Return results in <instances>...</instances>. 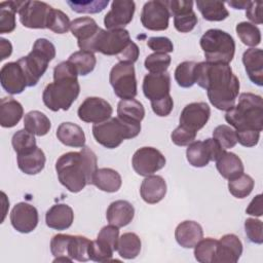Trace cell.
<instances>
[{
  "label": "cell",
  "mask_w": 263,
  "mask_h": 263,
  "mask_svg": "<svg viewBox=\"0 0 263 263\" xmlns=\"http://www.w3.org/2000/svg\"><path fill=\"white\" fill-rule=\"evenodd\" d=\"M195 66L196 63L193 61H184L177 66L175 70V80L179 86L188 88L195 84Z\"/></svg>",
  "instance_id": "cell-43"
},
{
  "label": "cell",
  "mask_w": 263,
  "mask_h": 263,
  "mask_svg": "<svg viewBox=\"0 0 263 263\" xmlns=\"http://www.w3.org/2000/svg\"><path fill=\"white\" fill-rule=\"evenodd\" d=\"M51 6L42 1L25 0L18 10L20 22L29 29H46V22Z\"/></svg>",
  "instance_id": "cell-13"
},
{
  "label": "cell",
  "mask_w": 263,
  "mask_h": 263,
  "mask_svg": "<svg viewBox=\"0 0 263 263\" xmlns=\"http://www.w3.org/2000/svg\"><path fill=\"white\" fill-rule=\"evenodd\" d=\"M225 120L235 128V132L263 129L262 97L252 92H242L238 103L226 111Z\"/></svg>",
  "instance_id": "cell-4"
},
{
  "label": "cell",
  "mask_w": 263,
  "mask_h": 263,
  "mask_svg": "<svg viewBox=\"0 0 263 263\" xmlns=\"http://www.w3.org/2000/svg\"><path fill=\"white\" fill-rule=\"evenodd\" d=\"M117 117L127 122L141 123L145 117V108L136 99L120 100L117 105Z\"/></svg>",
  "instance_id": "cell-32"
},
{
  "label": "cell",
  "mask_w": 263,
  "mask_h": 263,
  "mask_svg": "<svg viewBox=\"0 0 263 263\" xmlns=\"http://www.w3.org/2000/svg\"><path fill=\"white\" fill-rule=\"evenodd\" d=\"M218 240L212 237L201 238L194 247V257L200 263H213Z\"/></svg>",
  "instance_id": "cell-41"
},
{
  "label": "cell",
  "mask_w": 263,
  "mask_h": 263,
  "mask_svg": "<svg viewBox=\"0 0 263 263\" xmlns=\"http://www.w3.org/2000/svg\"><path fill=\"white\" fill-rule=\"evenodd\" d=\"M114 250L105 241L97 238L91 240L88 249L89 260L95 262H108L112 260Z\"/></svg>",
  "instance_id": "cell-47"
},
{
  "label": "cell",
  "mask_w": 263,
  "mask_h": 263,
  "mask_svg": "<svg viewBox=\"0 0 263 263\" xmlns=\"http://www.w3.org/2000/svg\"><path fill=\"white\" fill-rule=\"evenodd\" d=\"M196 6L202 17L210 22H221L229 16V11L221 1L197 0Z\"/></svg>",
  "instance_id": "cell-35"
},
{
  "label": "cell",
  "mask_w": 263,
  "mask_h": 263,
  "mask_svg": "<svg viewBox=\"0 0 263 263\" xmlns=\"http://www.w3.org/2000/svg\"><path fill=\"white\" fill-rule=\"evenodd\" d=\"M24 115L22 104L11 97H4L0 101V124L2 127L15 126Z\"/></svg>",
  "instance_id": "cell-27"
},
{
  "label": "cell",
  "mask_w": 263,
  "mask_h": 263,
  "mask_svg": "<svg viewBox=\"0 0 263 263\" xmlns=\"http://www.w3.org/2000/svg\"><path fill=\"white\" fill-rule=\"evenodd\" d=\"M245 231L251 242L257 245H261L263 242V224L261 220L248 218L245 221Z\"/></svg>",
  "instance_id": "cell-49"
},
{
  "label": "cell",
  "mask_w": 263,
  "mask_h": 263,
  "mask_svg": "<svg viewBox=\"0 0 263 263\" xmlns=\"http://www.w3.org/2000/svg\"><path fill=\"white\" fill-rule=\"evenodd\" d=\"M135 216L134 205L123 199L115 200L111 202L106 212V218L109 224H112L118 228L128 225Z\"/></svg>",
  "instance_id": "cell-23"
},
{
  "label": "cell",
  "mask_w": 263,
  "mask_h": 263,
  "mask_svg": "<svg viewBox=\"0 0 263 263\" xmlns=\"http://www.w3.org/2000/svg\"><path fill=\"white\" fill-rule=\"evenodd\" d=\"M242 64L250 80L258 86L263 85V51L261 48H249L242 54Z\"/></svg>",
  "instance_id": "cell-26"
},
{
  "label": "cell",
  "mask_w": 263,
  "mask_h": 263,
  "mask_svg": "<svg viewBox=\"0 0 263 263\" xmlns=\"http://www.w3.org/2000/svg\"><path fill=\"white\" fill-rule=\"evenodd\" d=\"M141 247L142 242L138 234L125 232L118 239L117 252L121 258L130 260L138 257L141 252Z\"/></svg>",
  "instance_id": "cell-36"
},
{
  "label": "cell",
  "mask_w": 263,
  "mask_h": 263,
  "mask_svg": "<svg viewBox=\"0 0 263 263\" xmlns=\"http://www.w3.org/2000/svg\"><path fill=\"white\" fill-rule=\"evenodd\" d=\"M23 1L8 0L0 3V34L11 33L14 31L15 13H18Z\"/></svg>",
  "instance_id": "cell-33"
},
{
  "label": "cell",
  "mask_w": 263,
  "mask_h": 263,
  "mask_svg": "<svg viewBox=\"0 0 263 263\" xmlns=\"http://www.w3.org/2000/svg\"><path fill=\"white\" fill-rule=\"evenodd\" d=\"M151 108L157 116L165 117L170 115V113L173 111V108H174L173 98L171 97V95H168L163 99L153 101L151 102Z\"/></svg>",
  "instance_id": "cell-56"
},
{
  "label": "cell",
  "mask_w": 263,
  "mask_h": 263,
  "mask_svg": "<svg viewBox=\"0 0 263 263\" xmlns=\"http://www.w3.org/2000/svg\"><path fill=\"white\" fill-rule=\"evenodd\" d=\"M70 25L71 22L69 16L65 12L60 9H54L53 7L51 8L47 17L46 29H49L57 34H64L68 32Z\"/></svg>",
  "instance_id": "cell-44"
},
{
  "label": "cell",
  "mask_w": 263,
  "mask_h": 263,
  "mask_svg": "<svg viewBox=\"0 0 263 263\" xmlns=\"http://www.w3.org/2000/svg\"><path fill=\"white\" fill-rule=\"evenodd\" d=\"M70 8L77 13H98L104 10L109 4L108 0H86L67 1Z\"/></svg>",
  "instance_id": "cell-48"
},
{
  "label": "cell",
  "mask_w": 263,
  "mask_h": 263,
  "mask_svg": "<svg viewBox=\"0 0 263 263\" xmlns=\"http://www.w3.org/2000/svg\"><path fill=\"white\" fill-rule=\"evenodd\" d=\"M109 81L114 93L121 100L135 99L138 93L134 64L119 62L115 64L109 74Z\"/></svg>",
  "instance_id": "cell-9"
},
{
  "label": "cell",
  "mask_w": 263,
  "mask_h": 263,
  "mask_svg": "<svg viewBox=\"0 0 263 263\" xmlns=\"http://www.w3.org/2000/svg\"><path fill=\"white\" fill-rule=\"evenodd\" d=\"M235 31L240 41L247 46L255 47L261 43L260 29L252 23L240 22L236 25Z\"/></svg>",
  "instance_id": "cell-39"
},
{
  "label": "cell",
  "mask_w": 263,
  "mask_h": 263,
  "mask_svg": "<svg viewBox=\"0 0 263 263\" xmlns=\"http://www.w3.org/2000/svg\"><path fill=\"white\" fill-rule=\"evenodd\" d=\"M91 184L102 191L113 193L120 189L122 180L117 171L110 167H102L96 171Z\"/></svg>",
  "instance_id": "cell-29"
},
{
  "label": "cell",
  "mask_w": 263,
  "mask_h": 263,
  "mask_svg": "<svg viewBox=\"0 0 263 263\" xmlns=\"http://www.w3.org/2000/svg\"><path fill=\"white\" fill-rule=\"evenodd\" d=\"M213 139H215L224 150L233 148L237 143L236 132L226 124H221L215 127L213 130Z\"/></svg>",
  "instance_id": "cell-46"
},
{
  "label": "cell",
  "mask_w": 263,
  "mask_h": 263,
  "mask_svg": "<svg viewBox=\"0 0 263 263\" xmlns=\"http://www.w3.org/2000/svg\"><path fill=\"white\" fill-rule=\"evenodd\" d=\"M255 186L253 178L247 174H240L239 176L228 180V190L236 198H245L251 194Z\"/></svg>",
  "instance_id": "cell-38"
},
{
  "label": "cell",
  "mask_w": 263,
  "mask_h": 263,
  "mask_svg": "<svg viewBox=\"0 0 263 263\" xmlns=\"http://www.w3.org/2000/svg\"><path fill=\"white\" fill-rule=\"evenodd\" d=\"M24 127L31 134L42 137L49 132L51 127V122L43 112L33 110L25 115Z\"/></svg>",
  "instance_id": "cell-34"
},
{
  "label": "cell",
  "mask_w": 263,
  "mask_h": 263,
  "mask_svg": "<svg viewBox=\"0 0 263 263\" xmlns=\"http://www.w3.org/2000/svg\"><path fill=\"white\" fill-rule=\"evenodd\" d=\"M143 92L150 102L157 101L170 95L171 90V76L167 72L145 75L143 79Z\"/></svg>",
  "instance_id": "cell-20"
},
{
  "label": "cell",
  "mask_w": 263,
  "mask_h": 263,
  "mask_svg": "<svg viewBox=\"0 0 263 263\" xmlns=\"http://www.w3.org/2000/svg\"><path fill=\"white\" fill-rule=\"evenodd\" d=\"M203 237V230L199 223L191 220L181 222L175 230V238L177 242L185 248L191 249Z\"/></svg>",
  "instance_id": "cell-24"
},
{
  "label": "cell",
  "mask_w": 263,
  "mask_h": 263,
  "mask_svg": "<svg viewBox=\"0 0 263 263\" xmlns=\"http://www.w3.org/2000/svg\"><path fill=\"white\" fill-rule=\"evenodd\" d=\"M73 260L71 258H67V257H57L53 259V263L55 262H72Z\"/></svg>",
  "instance_id": "cell-63"
},
{
  "label": "cell",
  "mask_w": 263,
  "mask_h": 263,
  "mask_svg": "<svg viewBox=\"0 0 263 263\" xmlns=\"http://www.w3.org/2000/svg\"><path fill=\"white\" fill-rule=\"evenodd\" d=\"M78 74L69 61H64L53 68V82L48 83L42 93L44 105L51 111H67L80 92Z\"/></svg>",
  "instance_id": "cell-3"
},
{
  "label": "cell",
  "mask_w": 263,
  "mask_h": 263,
  "mask_svg": "<svg viewBox=\"0 0 263 263\" xmlns=\"http://www.w3.org/2000/svg\"><path fill=\"white\" fill-rule=\"evenodd\" d=\"M140 132L141 123L127 122L119 117H111L92 126L95 140L108 149L117 148L124 140L136 138Z\"/></svg>",
  "instance_id": "cell-6"
},
{
  "label": "cell",
  "mask_w": 263,
  "mask_h": 263,
  "mask_svg": "<svg viewBox=\"0 0 263 263\" xmlns=\"http://www.w3.org/2000/svg\"><path fill=\"white\" fill-rule=\"evenodd\" d=\"M194 76L195 83L206 89L209 101L215 108L228 111L234 106L240 85L229 64L196 63Z\"/></svg>",
  "instance_id": "cell-1"
},
{
  "label": "cell",
  "mask_w": 263,
  "mask_h": 263,
  "mask_svg": "<svg viewBox=\"0 0 263 263\" xmlns=\"http://www.w3.org/2000/svg\"><path fill=\"white\" fill-rule=\"evenodd\" d=\"M136 10V4L130 0H115L110 10L104 16V25L108 30L124 29L128 25Z\"/></svg>",
  "instance_id": "cell-15"
},
{
  "label": "cell",
  "mask_w": 263,
  "mask_h": 263,
  "mask_svg": "<svg viewBox=\"0 0 263 263\" xmlns=\"http://www.w3.org/2000/svg\"><path fill=\"white\" fill-rule=\"evenodd\" d=\"M140 194L142 199L149 203L154 204L163 199L166 194V182L158 175L147 176L141 184Z\"/></svg>",
  "instance_id": "cell-22"
},
{
  "label": "cell",
  "mask_w": 263,
  "mask_h": 263,
  "mask_svg": "<svg viewBox=\"0 0 263 263\" xmlns=\"http://www.w3.org/2000/svg\"><path fill=\"white\" fill-rule=\"evenodd\" d=\"M74 221V212L66 203H57L52 205L45 215L46 225L55 230L68 229Z\"/></svg>",
  "instance_id": "cell-25"
},
{
  "label": "cell",
  "mask_w": 263,
  "mask_h": 263,
  "mask_svg": "<svg viewBox=\"0 0 263 263\" xmlns=\"http://www.w3.org/2000/svg\"><path fill=\"white\" fill-rule=\"evenodd\" d=\"M200 47L209 63L229 64L235 53L233 37L220 29H210L199 40Z\"/></svg>",
  "instance_id": "cell-7"
},
{
  "label": "cell",
  "mask_w": 263,
  "mask_h": 263,
  "mask_svg": "<svg viewBox=\"0 0 263 263\" xmlns=\"http://www.w3.org/2000/svg\"><path fill=\"white\" fill-rule=\"evenodd\" d=\"M38 221L37 209L28 202H18L11 210L10 223L17 232H32L37 227Z\"/></svg>",
  "instance_id": "cell-17"
},
{
  "label": "cell",
  "mask_w": 263,
  "mask_h": 263,
  "mask_svg": "<svg viewBox=\"0 0 263 263\" xmlns=\"http://www.w3.org/2000/svg\"><path fill=\"white\" fill-rule=\"evenodd\" d=\"M198 20L196 13L192 10L190 12L174 16V26L177 31L181 33H188L194 29Z\"/></svg>",
  "instance_id": "cell-52"
},
{
  "label": "cell",
  "mask_w": 263,
  "mask_h": 263,
  "mask_svg": "<svg viewBox=\"0 0 263 263\" xmlns=\"http://www.w3.org/2000/svg\"><path fill=\"white\" fill-rule=\"evenodd\" d=\"M246 213L251 216L261 217L263 215V201H262V194H257L249 203L248 208L246 209Z\"/></svg>",
  "instance_id": "cell-60"
},
{
  "label": "cell",
  "mask_w": 263,
  "mask_h": 263,
  "mask_svg": "<svg viewBox=\"0 0 263 263\" xmlns=\"http://www.w3.org/2000/svg\"><path fill=\"white\" fill-rule=\"evenodd\" d=\"M224 151L215 139L209 138L190 143L186 149V157L192 166L203 167L210 161H216Z\"/></svg>",
  "instance_id": "cell-10"
},
{
  "label": "cell",
  "mask_w": 263,
  "mask_h": 263,
  "mask_svg": "<svg viewBox=\"0 0 263 263\" xmlns=\"http://www.w3.org/2000/svg\"><path fill=\"white\" fill-rule=\"evenodd\" d=\"M97 170V155L85 146L79 152L64 153L55 162L60 183L72 193H78L86 185H90Z\"/></svg>",
  "instance_id": "cell-2"
},
{
  "label": "cell",
  "mask_w": 263,
  "mask_h": 263,
  "mask_svg": "<svg viewBox=\"0 0 263 263\" xmlns=\"http://www.w3.org/2000/svg\"><path fill=\"white\" fill-rule=\"evenodd\" d=\"M132 41L126 29L104 30L101 28L98 34L82 50L118 57Z\"/></svg>",
  "instance_id": "cell-8"
},
{
  "label": "cell",
  "mask_w": 263,
  "mask_h": 263,
  "mask_svg": "<svg viewBox=\"0 0 263 263\" xmlns=\"http://www.w3.org/2000/svg\"><path fill=\"white\" fill-rule=\"evenodd\" d=\"M165 2L171 16H177L193 10V1L191 0H170Z\"/></svg>",
  "instance_id": "cell-55"
},
{
  "label": "cell",
  "mask_w": 263,
  "mask_h": 263,
  "mask_svg": "<svg viewBox=\"0 0 263 263\" xmlns=\"http://www.w3.org/2000/svg\"><path fill=\"white\" fill-rule=\"evenodd\" d=\"M12 52V45L9 40L5 38L0 39V53H1V61L5 60L6 58L10 57Z\"/></svg>",
  "instance_id": "cell-61"
},
{
  "label": "cell",
  "mask_w": 263,
  "mask_h": 263,
  "mask_svg": "<svg viewBox=\"0 0 263 263\" xmlns=\"http://www.w3.org/2000/svg\"><path fill=\"white\" fill-rule=\"evenodd\" d=\"M100 29L97 22L89 16L77 17L73 20L70 25L71 33L77 38V44L81 50L92 40Z\"/></svg>",
  "instance_id": "cell-21"
},
{
  "label": "cell",
  "mask_w": 263,
  "mask_h": 263,
  "mask_svg": "<svg viewBox=\"0 0 263 263\" xmlns=\"http://www.w3.org/2000/svg\"><path fill=\"white\" fill-rule=\"evenodd\" d=\"M140 54V49L139 46L132 41L127 47L117 57L119 62H125V63H132L134 64L135 62H137L138 58Z\"/></svg>",
  "instance_id": "cell-59"
},
{
  "label": "cell",
  "mask_w": 263,
  "mask_h": 263,
  "mask_svg": "<svg viewBox=\"0 0 263 263\" xmlns=\"http://www.w3.org/2000/svg\"><path fill=\"white\" fill-rule=\"evenodd\" d=\"M34 136L35 135L31 134L25 128L18 129L16 133L13 134L11 139V144H12L13 150L16 152L17 155L31 152L37 147L36 139Z\"/></svg>",
  "instance_id": "cell-42"
},
{
  "label": "cell",
  "mask_w": 263,
  "mask_h": 263,
  "mask_svg": "<svg viewBox=\"0 0 263 263\" xmlns=\"http://www.w3.org/2000/svg\"><path fill=\"white\" fill-rule=\"evenodd\" d=\"M164 155L154 147L139 148L133 155L132 165L134 171L143 177L153 175L165 165Z\"/></svg>",
  "instance_id": "cell-11"
},
{
  "label": "cell",
  "mask_w": 263,
  "mask_h": 263,
  "mask_svg": "<svg viewBox=\"0 0 263 263\" xmlns=\"http://www.w3.org/2000/svg\"><path fill=\"white\" fill-rule=\"evenodd\" d=\"M242 254V243L237 235L228 233L218 240L213 263H236Z\"/></svg>",
  "instance_id": "cell-19"
},
{
  "label": "cell",
  "mask_w": 263,
  "mask_h": 263,
  "mask_svg": "<svg viewBox=\"0 0 263 263\" xmlns=\"http://www.w3.org/2000/svg\"><path fill=\"white\" fill-rule=\"evenodd\" d=\"M147 46L154 52L168 53L174 50V45L172 40L164 36L150 37L147 40Z\"/></svg>",
  "instance_id": "cell-54"
},
{
  "label": "cell",
  "mask_w": 263,
  "mask_h": 263,
  "mask_svg": "<svg viewBox=\"0 0 263 263\" xmlns=\"http://www.w3.org/2000/svg\"><path fill=\"white\" fill-rule=\"evenodd\" d=\"M112 106L99 97H88L79 106L77 115L80 120L87 123H102L111 118Z\"/></svg>",
  "instance_id": "cell-14"
},
{
  "label": "cell",
  "mask_w": 263,
  "mask_h": 263,
  "mask_svg": "<svg viewBox=\"0 0 263 263\" xmlns=\"http://www.w3.org/2000/svg\"><path fill=\"white\" fill-rule=\"evenodd\" d=\"M90 241L87 237L82 235H72L69 247H68V255L72 260H76L79 262H85L89 260L88 249Z\"/></svg>",
  "instance_id": "cell-40"
},
{
  "label": "cell",
  "mask_w": 263,
  "mask_h": 263,
  "mask_svg": "<svg viewBox=\"0 0 263 263\" xmlns=\"http://www.w3.org/2000/svg\"><path fill=\"white\" fill-rule=\"evenodd\" d=\"M228 5H230L231 7H233L234 9H247L248 5L250 4V1H237V0H233V1H228L227 2Z\"/></svg>",
  "instance_id": "cell-62"
},
{
  "label": "cell",
  "mask_w": 263,
  "mask_h": 263,
  "mask_svg": "<svg viewBox=\"0 0 263 263\" xmlns=\"http://www.w3.org/2000/svg\"><path fill=\"white\" fill-rule=\"evenodd\" d=\"M55 58V46L45 38H38L32 50L17 60L24 70L29 87L35 86L48 68L49 62Z\"/></svg>",
  "instance_id": "cell-5"
},
{
  "label": "cell",
  "mask_w": 263,
  "mask_h": 263,
  "mask_svg": "<svg viewBox=\"0 0 263 263\" xmlns=\"http://www.w3.org/2000/svg\"><path fill=\"white\" fill-rule=\"evenodd\" d=\"M71 236L72 235L70 234H62V233H59L52 236L50 240V252L54 256V258L57 257L70 258L68 255V247H69Z\"/></svg>",
  "instance_id": "cell-50"
},
{
  "label": "cell",
  "mask_w": 263,
  "mask_h": 263,
  "mask_svg": "<svg viewBox=\"0 0 263 263\" xmlns=\"http://www.w3.org/2000/svg\"><path fill=\"white\" fill-rule=\"evenodd\" d=\"M211 116V108L204 102H193L187 104L180 114V125L195 133L201 129Z\"/></svg>",
  "instance_id": "cell-16"
},
{
  "label": "cell",
  "mask_w": 263,
  "mask_h": 263,
  "mask_svg": "<svg viewBox=\"0 0 263 263\" xmlns=\"http://www.w3.org/2000/svg\"><path fill=\"white\" fill-rule=\"evenodd\" d=\"M68 61L74 66L77 74L80 76H86L93 71L97 65V59L93 52L87 50H78L73 52Z\"/></svg>",
  "instance_id": "cell-37"
},
{
  "label": "cell",
  "mask_w": 263,
  "mask_h": 263,
  "mask_svg": "<svg viewBox=\"0 0 263 263\" xmlns=\"http://www.w3.org/2000/svg\"><path fill=\"white\" fill-rule=\"evenodd\" d=\"M171 17L166 2L163 0H151L144 4L141 12V23L150 31H163L168 28Z\"/></svg>",
  "instance_id": "cell-12"
},
{
  "label": "cell",
  "mask_w": 263,
  "mask_h": 263,
  "mask_svg": "<svg viewBox=\"0 0 263 263\" xmlns=\"http://www.w3.org/2000/svg\"><path fill=\"white\" fill-rule=\"evenodd\" d=\"M97 238L105 241L114 251H117V245H118V239H119V229H118V227H116L112 224L104 226L100 230Z\"/></svg>",
  "instance_id": "cell-53"
},
{
  "label": "cell",
  "mask_w": 263,
  "mask_h": 263,
  "mask_svg": "<svg viewBox=\"0 0 263 263\" xmlns=\"http://www.w3.org/2000/svg\"><path fill=\"white\" fill-rule=\"evenodd\" d=\"M172 62V58L167 53L154 52L149 54L144 62L146 70L153 74L164 73L168 69Z\"/></svg>",
  "instance_id": "cell-45"
},
{
  "label": "cell",
  "mask_w": 263,
  "mask_h": 263,
  "mask_svg": "<svg viewBox=\"0 0 263 263\" xmlns=\"http://www.w3.org/2000/svg\"><path fill=\"white\" fill-rule=\"evenodd\" d=\"M237 142L243 147H254L258 144L260 139V132L258 130H243L236 132Z\"/></svg>",
  "instance_id": "cell-58"
},
{
  "label": "cell",
  "mask_w": 263,
  "mask_h": 263,
  "mask_svg": "<svg viewBox=\"0 0 263 263\" xmlns=\"http://www.w3.org/2000/svg\"><path fill=\"white\" fill-rule=\"evenodd\" d=\"M58 140L68 147L82 148L85 146V135L83 129L73 122H62L57 129Z\"/></svg>",
  "instance_id": "cell-28"
},
{
  "label": "cell",
  "mask_w": 263,
  "mask_h": 263,
  "mask_svg": "<svg viewBox=\"0 0 263 263\" xmlns=\"http://www.w3.org/2000/svg\"><path fill=\"white\" fill-rule=\"evenodd\" d=\"M216 167L219 174L227 180L239 176L245 171L241 159L235 153L227 152L226 150L216 160Z\"/></svg>",
  "instance_id": "cell-31"
},
{
  "label": "cell",
  "mask_w": 263,
  "mask_h": 263,
  "mask_svg": "<svg viewBox=\"0 0 263 263\" xmlns=\"http://www.w3.org/2000/svg\"><path fill=\"white\" fill-rule=\"evenodd\" d=\"M262 1H250V4L246 9V15L252 22V24H262Z\"/></svg>",
  "instance_id": "cell-57"
},
{
  "label": "cell",
  "mask_w": 263,
  "mask_h": 263,
  "mask_svg": "<svg viewBox=\"0 0 263 263\" xmlns=\"http://www.w3.org/2000/svg\"><path fill=\"white\" fill-rule=\"evenodd\" d=\"M196 134L197 133L179 124L172 132L171 139L175 145L183 147V146H188L190 143H192L196 138Z\"/></svg>",
  "instance_id": "cell-51"
},
{
  "label": "cell",
  "mask_w": 263,
  "mask_h": 263,
  "mask_svg": "<svg viewBox=\"0 0 263 263\" xmlns=\"http://www.w3.org/2000/svg\"><path fill=\"white\" fill-rule=\"evenodd\" d=\"M0 82L3 89L10 95L22 93L27 85V78L18 62H9L0 70Z\"/></svg>",
  "instance_id": "cell-18"
},
{
  "label": "cell",
  "mask_w": 263,
  "mask_h": 263,
  "mask_svg": "<svg viewBox=\"0 0 263 263\" xmlns=\"http://www.w3.org/2000/svg\"><path fill=\"white\" fill-rule=\"evenodd\" d=\"M18 168L27 175H37L39 174L45 165L46 157L44 152L36 147L31 152L25 154H18L17 157Z\"/></svg>",
  "instance_id": "cell-30"
}]
</instances>
